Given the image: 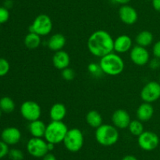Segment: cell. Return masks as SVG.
I'll use <instances>...</instances> for the list:
<instances>
[{
    "label": "cell",
    "instance_id": "cell-1",
    "mask_svg": "<svg viewBox=\"0 0 160 160\" xmlns=\"http://www.w3.org/2000/svg\"><path fill=\"white\" fill-rule=\"evenodd\" d=\"M113 38L109 32L97 30L89 36L87 46L93 56L101 58L113 51Z\"/></svg>",
    "mask_w": 160,
    "mask_h": 160
},
{
    "label": "cell",
    "instance_id": "cell-2",
    "mask_svg": "<svg viewBox=\"0 0 160 160\" xmlns=\"http://www.w3.org/2000/svg\"><path fill=\"white\" fill-rule=\"evenodd\" d=\"M103 74L110 76H117L123 72L125 67L123 58L115 53H110L101 57L99 61Z\"/></svg>",
    "mask_w": 160,
    "mask_h": 160
},
{
    "label": "cell",
    "instance_id": "cell-3",
    "mask_svg": "<svg viewBox=\"0 0 160 160\" xmlns=\"http://www.w3.org/2000/svg\"><path fill=\"white\" fill-rule=\"evenodd\" d=\"M95 140L102 146L110 147L119 141L120 133L117 127L110 124H102L96 129L95 133Z\"/></svg>",
    "mask_w": 160,
    "mask_h": 160
},
{
    "label": "cell",
    "instance_id": "cell-4",
    "mask_svg": "<svg viewBox=\"0 0 160 160\" xmlns=\"http://www.w3.org/2000/svg\"><path fill=\"white\" fill-rule=\"evenodd\" d=\"M67 131L68 128L62 121H52L46 125L44 137L48 143L60 144L63 141Z\"/></svg>",
    "mask_w": 160,
    "mask_h": 160
},
{
    "label": "cell",
    "instance_id": "cell-5",
    "mask_svg": "<svg viewBox=\"0 0 160 160\" xmlns=\"http://www.w3.org/2000/svg\"><path fill=\"white\" fill-rule=\"evenodd\" d=\"M84 142V134L78 128H72L68 130L62 141L66 149L70 152H79L82 148Z\"/></svg>",
    "mask_w": 160,
    "mask_h": 160
},
{
    "label": "cell",
    "instance_id": "cell-6",
    "mask_svg": "<svg viewBox=\"0 0 160 160\" xmlns=\"http://www.w3.org/2000/svg\"><path fill=\"white\" fill-rule=\"evenodd\" d=\"M52 30V21L47 14H39L34 18L29 27V32H34L38 35L45 36L51 33Z\"/></svg>",
    "mask_w": 160,
    "mask_h": 160
},
{
    "label": "cell",
    "instance_id": "cell-7",
    "mask_svg": "<svg viewBox=\"0 0 160 160\" xmlns=\"http://www.w3.org/2000/svg\"><path fill=\"white\" fill-rule=\"evenodd\" d=\"M27 151L34 158H43L48 153V142L42 137H31L27 143Z\"/></svg>",
    "mask_w": 160,
    "mask_h": 160
},
{
    "label": "cell",
    "instance_id": "cell-8",
    "mask_svg": "<svg viewBox=\"0 0 160 160\" xmlns=\"http://www.w3.org/2000/svg\"><path fill=\"white\" fill-rule=\"evenodd\" d=\"M20 111L22 117L29 122L40 119L42 115L41 106L34 100H26L22 103Z\"/></svg>",
    "mask_w": 160,
    "mask_h": 160
},
{
    "label": "cell",
    "instance_id": "cell-9",
    "mask_svg": "<svg viewBox=\"0 0 160 160\" xmlns=\"http://www.w3.org/2000/svg\"><path fill=\"white\" fill-rule=\"evenodd\" d=\"M140 97L144 102L153 103L160 98V83L151 81L147 83L140 93Z\"/></svg>",
    "mask_w": 160,
    "mask_h": 160
},
{
    "label": "cell",
    "instance_id": "cell-10",
    "mask_svg": "<svg viewBox=\"0 0 160 160\" xmlns=\"http://www.w3.org/2000/svg\"><path fill=\"white\" fill-rule=\"evenodd\" d=\"M138 144L140 148L146 152H151L157 148L159 144V137L152 131H144L138 136Z\"/></svg>",
    "mask_w": 160,
    "mask_h": 160
},
{
    "label": "cell",
    "instance_id": "cell-11",
    "mask_svg": "<svg viewBox=\"0 0 160 160\" xmlns=\"http://www.w3.org/2000/svg\"><path fill=\"white\" fill-rule=\"evenodd\" d=\"M130 58L134 64L138 66H144L148 64L150 61V54L145 47L135 45L130 51Z\"/></svg>",
    "mask_w": 160,
    "mask_h": 160
},
{
    "label": "cell",
    "instance_id": "cell-12",
    "mask_svg": "<svg viewBox=\"0 0 160 160\" xmlns=\"http://www.w3.org/2000/svg\"><path fill=\"white\" fill-rule=\"evenodd\" d=\"M119 17L123 24L133 25L138 21V14L137 10L130 5H123L119 9Z\"/></svg>",
    "mask_w": 160,
    "mask_h": 160
},
{
    "label": "cell",
    "instance_id": "cell-13",
    "mask_svg": "<svg viewBox=\"0 0 160 160\" xmlns=\"http://www.w3.org/2000/svg\"><path fill=\"white\" fill-rule=\"evenodd\" d=\"M112 125L117 129L128 128L130 122H131L130 114L124 109H117L112 115Z\"/></svg>",
    "mask_w": 160,
    "mask_h": 160
},
{
    "label": "cell",
    "instance_id": "cell-14",
    "mask_svg": "<svg viewBox=\"0 0 160 160\" xmlns=\"http://www.w3.org/2000/svg\"><path fill=\"white\" fill-rule=\"evenodd\" d=\"M21 132L17 127H6L1 133L2 141L8 145H15L21 140Z\"/></svg>",
    "mask_w": 160,
    "mask_h": 160
},
{
    "label": "cell",
    "instance_id": "cell-15",
    "mask_svg": "<svg viewBox=\"0 0 160 160\" xmlns=\"http://www.w3.org/2000/svg\"><path fill=\"white\" fill-rule=\"evenodd\" d=\"M132 45V39L129 35H121L114 39L113 50L117 53H124L131 51Z\"/></svg>",
    "mask_w": 160,
    "mask_h": 160
},
{
    "label": "cell",
    "instance_id": "cell-16",
    "mask_svg": "<svg viewBox=\"0 0 160 160\" xmlns=\"http://www.w3.org/2000/svg\"><path fill=\"white\" fill-rule=\"evenodd\" d=\"M70 64V55L64 50L55 52L52 56V64L58 70H63L69 67Z\"/></svg>",
    "mask_w": 160,
    "mask_h": 160
},
{
    "label": "cell",
    "instance_id": "cell-17",
    "mask_svg": "<svg viewBox=\"0 0 160 160\" xmlns=\"http://www.w3.org/2000/svg\"><path fill=\"white\" fill-rule=\"evenodd\" d=\"M154 115V108L152 104L143 102L138 108L136 115L138 120L143 122H148L152 118Z\"/></svg>",
    "mask_w": 160,
    "mask_h": 160
},
{
    "label": "cell",
    "instance_id": "cell-18",
    "mask_svg": "<svg viewBox=\"0 0 160 160\" xmlns=\"http://www.w3.org/2000/svg\"><path fill=\"white\" fill-rule=\"evenodd\" d=\"M66 42H67V39H66L65 36L61 33H56V34L52 35L48 39V42H47V45L50 50L57 52L63 49L66 45Z\"/></svg>",
    "mask_w": 160,
    "mask_h": 160
},
{
    "label": "cell",
    "instance_id": "cell-19",
    "mask_svg": "<svg viewBox=\"0 0 160 160\" xmlns=\"http://www.w3.org/2000/svg\"><path fill=\"white\" fill-rule=\"evenodd\" d=\"M67 108L62 103H56L49 110V116L52 121H62L67 115Z\"/></svg>",
    "mask_w": 160,
    "mask_h": 160
},
{
    "label": "cell",
    "instance_id": "cell-20",
    "mask_svg": "<svg viewBox=\"0 0 160 160\" xmlns=\"http://www.w3.org/2000/svg\"><path fill=\"white\" fill-rule=\"evenodd\" d=\"M46 125L41 119L30 122L28 130L32 137H43L45 136Z\"/></svg>",
    "mask_w": 160,
    "mask_h": 160
},
{
    "label": "cell",
    "instance_id": "cell-21",
    "mask_svg": "<svg viewBox=\"0 0 160 160\" xmlns=\"http://www.w3.org/2000/svg\"><path fill=\"white\" fill-rule=\"evenodd\" d=\"M154 40V36L153 34L149 31L144 30L140 31L138 34L136 35L135 42L138 45H140L142 47H148L152 45Z\"/></svg>",
    "mask_w": 160,
    "mask_h": 160
},
{
    "label": "cell",
    "instance_id": "cell-22",
    "mask_svg": "<svg viewBox=\"0 0 160 160\" xmlns=\"http://www.w3.org/2000/svg\"><path fill=\"white\" fill-rule=\"evenodd\" d=\"M86 122L89 126L97 129L102 125V116L96 110H91L86 115Z\"/></svg>",
    "mask_w": 160,
    "mask_h": 160
},
{
    "label": "cell",
    "instance_id": "cell-23",
    "mask_svg": "<svg viewBox=\"0 0 160 160\" xmlns=\"http://www.w3.org/2000/svg\"><path fill=\"white\" fill-rule=\"evenodd\" d=\"M24 45L29 50H35L42 43V37L34 32H29L24 38Z\"/></svg>",
    "mask_w": 160,
    "mask_h": 160
},
{
    "label": "cell",
    "instance_id": "cell-24",
    "mask_svg": "<svg viewBox=\"0 0 160 160\" xmlns=\"http://www.w3.org/2000/svg\"><path fill=\"white\" fill-rule=\"evenodd\" d=\"M15 102L11 97H3L0 99V109L2 112L7 114L12 112L15 109Z\"/></svg>",
    "mask_w": 160,
    "mask_h": 160
},
{
    "label": "cell",
    "instance_id": "cell-25",
    "mask_svg": "<svg viewBox=\"0 0 160 160\" xmlns=\"http://www.w3.org/2000/svg\"><path fill=\"white\" fill-rule=\"evenodd\" d=\"M128 130H129V132L133 136H140L145 131L143 123H142V121L138 120V119L131 120L129 125H128Z\"/></svg>",
    "mask_w": 160,
    "mask_h": 160
},
{
    "label": "cell",
    "instance_id": "cell-26",
    "mask_svg": "<svg viewBox=\"0 0 160 160\" xmlns=\"http://www.w3.org/2000/svg\"><path fill=\"white\" fill-rule=\"evenodd\" d=\"M88 71L94 77H100L103 74L99 64L97 63H90L88 65Z\"/></svg>",
    "mask_w": 160,
    "mask_h": 160
},
{
    "label": "cell",
    "instance_id": "cell-27",
    "mask_svg": "<svg viewBox=\"0 0 160 160\" xmlns=\"http://www.w3.org/2000/svg\"><path fill=\"white\" fill-rule=\"evenodd\" d=\"M8 155H9V158L11 160H23V158H24V155H23V152L17 148L10 149Z\"/></svg>",
    "mask_w": 160,
    "mask_h": 160
},
{
    "label": "cell",
    "instance_id": "cell-28",
    "mask_svg": "<svg viewBox=\"0 0 160 160\" xmlns=\"http://www.w3.org/2000/svg\"><path fill=\"white\" fill-rule=\"evenodd\" d=\"M9 69H10V65L9 61L5 58H0V77L7 75Z\"/></svg>",
    "mask_w": 160,
    "mask_h": 160
},
{
    "label": "cell",
    "instance_id": "cell-29",
    "mask_svg": "<svg viewBox=\"0 0 160 160\" xmlns=\"http://www.w3.org/2000/svg\"><path fill=\"white\" fill-rule=\"evenodd\" d=\"M61 75H62V78L66 81H72L75 78V72L73 69L68 67L62 70Z\"/></svg>",
    "mask_w": 160,
    "mask_h": 160
},
{
    "label": "cell",
    "instance_id": "cell-30",
    "mask_svg": "<svg viewBox=\"0 0 160 160\" xmlns=\"http://www.w3.org/2000/svg\"><path fill=\"white\" fill-rule=\"evenodd\" d=\"M9 18V9L5 6H0V24L8 21Z\"/></svg>",
    "mask_w": 160,
    "mask_h": 160
},
{
    "label": "cell",
    "instance_id": "cell-31",
    "mask_svg": "<svg viewBox=\"0 0 160 160\" xmlns=\"http://www.w3.org/2000/svg\"><path fill=\"white\" fill-rule=\"evenodd\" d=\"M9 152V145L2 141H0V158H2L8 155Z\"/></svg>",
    "mask_w": 160,
    "mask_h": 160
},
{
    "label": "cell",
    "instance_id": "cell-32",
    "mask_svg": "<svg viewBox=\"0 0 160 160\" xmlns=\"http://www.w3.org/2000/svg\"><path fill=\"white\" fill-rule=\"evenodd\" d=\"M148 64H149V67L152 70H157L160 67V59L157 57H154L153 59L150 60L149 62H148Z\"/></svg>",
    "mask_w": 160,
    "mask_h": 160
},
{
    "label": "cell",
    "instance_id": "cell-33",
    "mask_svg": "<svg viewBox=\"0 0 160 160\" xmlns=\"http://www.w3.org/2000/svg\"><path fill=\"white\" fill-rule=\"evenodd\" d=\"M152 53L155 57L160 59V40L157 41L152 47Z\"/></svg>",
    "mask_w": 160,
    "mask_h": 160
},
{
    "label": "cell",
    "instance_id": "cell-34",
    "mask_svg": "<svg viewBox=\"0 0 160 160\" xmlns=\"http://www.w3.org/2000/svg\"><path fill=\"white\" fill-rule=\"evenodd\" d=\"M152 4L155 10L160 13V0H152Z\"/></svg>",
    "mask_w": 160,
    "mask_h": 160
},
{
    "label": "cell",
    "instance_id": "cell-35",
    "mask_svg": "<svg viewBox=\"0 0 160 160\" xmlns=\"http://www.w3.org/2000/svg\"><path fill=\"white\" fill-rule=\"evenodd\" d=\"M42 160H57V158H56V157L52 153L48 152V153H47L46 155L42 158Z\"/></svg>",
    "mask_w": 160,
    "mask_h": 160
},
{
    "label": "cell",
    "instance_id": "cell-36",
    "mask_svg": "<svg viewBox=\"0 0 160 160\" xmlns=\"http://www.w3.org/2000/svg\"><path fill=\"white\" fill-rule=\"evenodd\" d=\"M121 160H138V158L136 156L133 155H125L124 157H123Z\"/></svg>",
    "mask_w": 160,
    "mask_h": 160
},
{
    "label": "cell",
    "instance_id": "cell-37",
    "mask_svg": "<svg viewBox=\"0 0 160 160\" xmlns=\"http://www.w3.org/2000/svg\"><path fill=\"white\" fill-rule=\"evenodd\" d=\"M112 1L117 4H120L121 6H123V5H128L131 2V0H112Z\"/></svg>",
    "mask_w": 160,
    "mask_h": 160
},
{
    "label": "cell",
    "instance_id": "cell-38",
    "mask_svg": "<svg viewBox=\"0 0 160 160\" xmlns=\"http://www.w3.org/2000/svg\"><path fill=\"white\" fill-rule=\"evenodd\" d=\"M55 146H56V144H52V143H48V152H52V151L54 150L55 148Z\"/></svg>",
    "mask_w": 160,
    "mask_h": 160
},
{
    "label": "cell",
    "instance_id": "cell-39",
    "mask_svg": "<svg viewBox=\"0 0 160 160\" xmlns=\"http://www.w3.org/2000/svg\"><path fill=\"white\" fill-rule=\"evenodd\" d=\"M2 110L0 109V118H1V116H2Z\"/></svg>",
    "mask_w": 160,
    "mask_h": 160
},
{
    "label": "cell",
    "instance_id": "cell-40",
    "mask_svg": "<svg viewBox=\"0 0 160 160\" xmlns=\"http://www.w3.org/2000/svg\"><path fill=\"white\" fill-rule=\"evenodd\" d=\"M159 83H160V76H159Z\"/></svg>",
    "mask_w": 160,
    "mask_h": 160
},
{
    "label": "cell",
    "instance_id": "cell-41",
    "mask_svg": "<svg viewBox=\"0 0 160 160\" xmlns=\"http://www.w3.org/2000/svg\"><path fill=\"white\" fill-rule=\"evenodd\" d=\"M148 1H149V0H148ZM151 1H152V0H151Z\"/></svg>",
    "mask_w": 160,
    "mask_h": 160
}]
</instances>
